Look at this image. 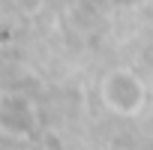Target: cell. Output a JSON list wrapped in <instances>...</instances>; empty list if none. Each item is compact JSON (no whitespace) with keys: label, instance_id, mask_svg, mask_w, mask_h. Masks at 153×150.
Segmentation results:
<instances>
[{"label":"cell","instance_id":"obj_1","mask_svg":"<svg viewBox=\"0 0 153 150\" xmlns=\"http://www.w3.org/2000/svg\"><path fill=\"white\" fill-rule=\"evenodd\" d=\"M12 6H15L21 15H27V18H36V15L45 9V0H12Z\"/></svg>","mask_w":153,"mask_h":150}]
</instances>
